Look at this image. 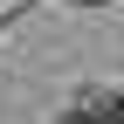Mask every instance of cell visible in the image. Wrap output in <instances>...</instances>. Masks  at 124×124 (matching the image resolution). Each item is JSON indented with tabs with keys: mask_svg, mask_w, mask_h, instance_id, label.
<instances>
[{
	"mask_svg": "<svg viewBox=\"0 0 124 124\" xmlns=\"http://www.w3.org/2000/svg\"><path fill=\"white\" fill-rule=\"evenodd\" d=\"M83 7H103V0H83Z\"/></svg>",
	"mask_w": 124,
	"mask_h": 124,
	"instance_id": "obj_1",
	"label": "cell"
}]
</instances>
